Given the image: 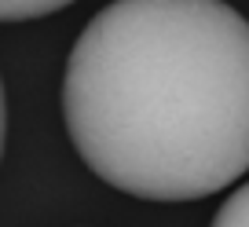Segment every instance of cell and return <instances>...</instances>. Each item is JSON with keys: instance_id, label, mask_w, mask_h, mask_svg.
<instances>
[{"instance_id": "obj_1", "label": "cell", "mask_w": 249, "mask_h": 227, "mask_svg": "<svg viewBox=\"0 0 249 227\" xmlns=\"http://www.w3.org/2000/svg\"><path fill=\"white\" fill-rule=\"evenodd\" d=\"M62 121L121 194L198 202L249 173V22L227 0H114L73 40Z\"/></svg>"}, {"instance_id": "obj_2", "label": "cell", "mask_w": 249, "mask_h": 227, "mask_svg": "<svg viewBox=\"0 0 249 227\" xmlns=\"http://www.w3.org/2000/svg\"><path fill=\"white\" fill-rule=\"evenodd\" d=\"M73 0H0V22H30L70 8Z\"/></svg>"}, {"instance_id": "obj_3", "label": "cell", "mask_w": 249, "mask_h": 227, "mask_svg": "<svg viewBox=\"0 0 249 227\" xmlns=\"http://www.w3.org/2000/svg\"><path fill=\"white\" fill-rule=\"evenodd\" d=\"M209 227H249V183H242L238 191L227 194V202L220 205Z\"/></svg>"}, {"instance_id": "obj_4", "label": "cell", "mask_w": 249, "mask_h": 227, "mask_svg": "<svg viewBox=\"0 0 249 227\" xmlns=\"http://www.w3.org/2000/svg\"><path fill=\"white\" fill-rule=\"evenodd\" d=\"M4 132H8V106H4V81H0V154H4Z\"/></svg>"}]
</instances>
